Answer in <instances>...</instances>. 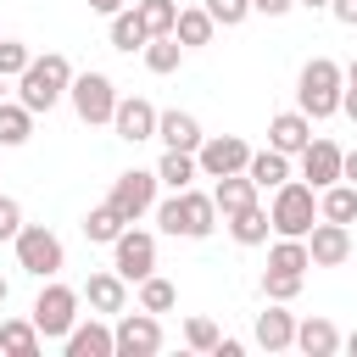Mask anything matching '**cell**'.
<instances>
[{"instance_id":"83f0119b","label":"cell","mask_w":357,"mask_h":357,"mask_svg":"<svg viewBox=\"0 0 357 357\" xmlns=\"http://www.w3.org/2000/svg\"><path fill=\"white\" fill-rule=\"evenodd\" d=\"M123 229H128V223H123V212H117L112 201L89 206V218H84V240H95V245H112V240H117Z\"/></svg>"},{"instance_id":"4dcf8cb0","label":"cell","mask_w":357,"mask_h":357,"mask_svg":"<svg viewBox=\"0 0 357 357\" xmlns=\"http://www.w3.org/2000/svg\"><path fill=\"white\" fill-rule=\"evenodd\" d=\"M33 134V112L22 100H0V145H22Z\"/></svg>"},{"instance_id":"ac0fdd59","label":"cell","mask_w":357,"mask_h":357,"mask_svg":"<svg viewBox=\"0 0 357 357\" xmlns=\"http://www.w3.org/2000/svg\"><path fill=\"white\" fill-rule=\"evenodd\" d=\"M257 346H262V351L296 346V318L284 312V301H268V312H257Z\"/></svg>"},{"instance_id":"d6986e66","label":"cell","mask_w":357,"mask_h":357,"mask_svg":"<svg viewBox=\"0 0 357 357\" xmlns=\"http://www.w3.org/2000/svg\"><path fill=\"white\" fill-rule=\"evenodd\" d=\"M61 351H67V357H117V351H112V329L95 324V318H89V324H73V329L61 335Z\"/></svg>"},{"instance_id":"60d3db41","label":"cell","mask_w":357,"mask_h":357,"mask_svg":"<svg viewBox=\"0 0 357 357\" xmlns=\"http://www.w3.org/2000/svg\"><path fill=\"white\" fill-rule=\"evenodd\" d=\"M296 0H251V11H262V17H284Z\"/></svg>"},{"instance_id":"44dd1931","label":"cell","mask_w":357,"mask_h":357,"mask_svg":"<svg viewBox=\"0 0 357 357\" xmlns=\"http://www.w3.org/2000/svg\"><path fill=\"white\" fill-rule=\"evenodd\" d=\"M296 346H301L307 357H335V351H340V329H335L329 318H301V324H296Z\"/></svg>"},{"instance_id":"d6a6232c","label":"cell","mask_w":357,"mask_h":357,"mask_svg":"<svg viewBox=\"0 0 357 357\" xmlns=\"http://www.w3.org/2000/svg\"><path fill=\"white\" fill-rule=\"evenodd\" d=\"M268 268H284V273H307V268H312V257H307V240H296V234H279V245L268 251Z\"/></svg>"},{"instance_id":"7402d4cb","label":"cell","mask_w":357,"mask_h":357,"mask_svg":"<svg viewBox=\"0 0 357 357\" xmlns=\"http://www.w3.org/2000/svg\"><path fill=\"white\" fill-rule=\"evenodd\" d=\"M318 218H329V223H357V184H346V178L324 184V190H318Z\"/></svg>"},{"instance_id":"8fae6325","label":"cell","mask_w":357,"mask_h":357,"mask_svg":"<svg viewBox=\"0 0 357 357\" xmlns=\"http://www.w3.org/2000/svg\"><path fill=\"white\" fill-rule=\"evenodd\" d=\"M112 268H117L128 284H139L145 273H156V234H145V229H123V234L112 240Z\"/></svg>"},{"instance_id":"ee69618b","label":"cell","mask_w":357,"mask_h":357,"mask_svg":"<svg viewBox=\"0 0 357 357\" xmlns=\"http://www.w3.org/2000/svg\"><path fill=\"white\" fill-rule=\"evenodd\" d=\"M340 178H346V184H357V151H346V156H340Z\"/></svg>"},{"instance_id":"9a60e30c","label":"cell","mask_w":357,"mask_h":357,"mask_svg":"<svg viewBox=\"0 0 357 357\" xmlns=\"http://www.w3.org/2000/svg\"><path fill=\"white\" fill-rule=\"evenodd\" d=\"M78 301H89L95 312H123V307H128V279H123L117 268L89 273V279H84V290H78Z\"/></svg>"},{"instance_id":"bcb514c9","label":"cell","mask_w":357,"mask_h":357,"mask_svg":"<svg viewBox=\"0 0 357 357\" xmlns=\"http://www.w3.org/2000/svg\"><path fill=\"white\" fill-rule=\"evenodd\" d=\"M346 351H351V357H357V329H351V335H346Z\"/></svg>"},{"instance_id":"52a82bcc","label":"cell","mask_w":357,"mask_h":357,"mask_svg":"<svg viewBox=\"0 0 357 357\" xmlns=\"http://www.w3.org/2000/svg\"><path fill=\"white\" fill-rule=\"evenodd\" d=\"M67 100H73V112H78V123H112V106H117V84L106 78V73H73V84H67Z\"/></svg>"},{"instance_id":"2e32d148","label":"cell","mask_w":357,"mask_h":357,"mask_svg":"<svg viewBox=\"0 0 357 357\" xmlns=\"http://www.w3.org/2000/svg\"><path fill=\"white\" fill-rule=\"evenodd\" d=\"M156 139H162L167 151H195L206 134H201V123H195L190 112L173 106V112H156Z\"/></svg>"},{"instance_id":"1f68e13d","label":"cell","mask_w":357,"mask_h":357,"mask_svg":"<svg viewBox=\"0 0 357 357\" xmlns=\"http://www.w3.org/2000/svg\"><path fill=\"white\" fill-rule=\"evenodd\" d=\"M178 61H184V45H178L173 33L145 39V67H151V73H178Z\"/></svg>"},{"instance_id":"e575fe53","label":"cell","mask_w":357,"mask_h":357,"mask_svg":"<svg viewBox=\"0 0 357 357\" xmlns=\"http://www.w3.org/2000/svg\"><path fill=\"white\" fill-rule=\"evenodd\" d=\"M301 279H307V273L268 268V273H262V296H268V301H296V296H301Z\"/></svg>"},{"instance_id":"74e56055","label":"cell","mask_w":357,"mask_h":357,"mask_svg":"<svg viewBox=\"0 0 357 357\" xmlns=\"http://www.w3.org/2000/svg\"><path fill=\"white\" fill-rule=\"evenodd\" d=\"M206 11H212L218 28H240L251 17V0H206Z\"/></svg>"},{"instance_id":"e0dca14e","label":"cell","mask_w":357,"mask_h":357,"mask_svg":"<svg viewBox=\"0 0 357 357\" xmlns=\"http://www.w3.org/2000/svg\"><path fill=\"white\" fill-rule=\"evenodd\" d=\"M307 139H312V117H307V112H279V117L268 123V145L284 151V156H301Z\"/></svg>"},{"instance_id":"277c9868","label":"cell","mask_w":357,"mask_h":357,"mask_svg":"<svg viewBox=\"0 0 357 357\" xmlns=\"http://www.w3.org/2000/svg\"><path fill=\"white\" fill-rule=\"evenodd\" d=\"M268 223H273V234H296V240H307V229L318 223V190H312L307 178H284V184L273 190Z\"/></svg>"},{"instance_id":"f35d334b","label":"cell","mask_w":357,"mask_h":357,"mask_svg":"<svg viewBox=\"0 0 357 357\" xmlns=\"http://www.w3.org/2000/svg\"><path fill=\"white\" fill-rule=\"evenodd\" d=\"M17 229H22V206H17L11 195H0V240H11Z\"/></svg>"},{"instance_id":"7dc6e473","label":"cell","mask_w":357,"mask_h":357,"mask_svg":"<svg viewBox=\"0 0 357 357\" xmlns=\"http://www.w3.org/2000/svg\"><path fill=\"white\" fill-rule=\"evenodd\" d=\"M296 6H307V11H318V6H329V0H296Z\"/></svg>"},{"instance_id":"cb8c5ba5","label":"cell","mask_w":357,"mask_h":357,"mask_svg":"<svg viewBox=\"0 0 357 357\" xmlns=\"http://www.w3.org/2000/svg\"><path fill=\"white\" fill-rule=\"evenodd\" d=\"M212 201H218V218H229V212H240V206L257 201V184H251L245 173H223V178L212 184Z\"/></svg>"},{"instance_id":"3957f363","label":"cell","mask_w":357,"mask_h":357,"mask_svg":"<svg viewBox=\"0 0 357 357\" xmlns=\"http://www.w3.org/2000/svg\"><path fill=\"white\" fill-rule=\"evenodd\" d=\"M340 89H346V73L329 56H312L301 67V78H296V112H307L312 123H324V117L340 112Z\"/></svg>"},{"instance_id":"681fc988","label":"cell","mask_w":357,"mask_h":357,"mask_svg":"<svg viewBox=\"0 0 357 357\" xmlns=\"http://www.w3.org/2000/svg\"><path fill=\"white\" fill-rule=\"evenodd\" d=\"M6 296H11V284H6V279H0V307H6Z\"/></svg>"},{"instance_id":"8992f818","label":"cell","mask_w":357,"mask_h":357,"mask_svg":"<svg viewBox=\"0 0 357 357\" xmlns=\"http://www.w3.org/2000/svg\"><path fill=\"white\" fill-rule=\"evenodd\" d=\"M73 324H78V290L45 279V290L33 296V329H39V340H61Z\"/></svg>"},{"instance_id":"f1b7e54d","label":"cell","mask_w":357,"mask_h":357,"mask_svg":"<svg viewBox=\"0 0 357 357\" xmlns=\"http://www.w3.org/2000/svg\"><path fill=\"white\" fill-rule=\"evenodd\" d=\"M145 22L134 17V6H123V11H112V50H145Z\"/></svg>"},{"instance_id":"603a6c76","label":"cell","mask_w":357,"mask_h":357,"mask_svg":"<svg viewBox=\"0 0 357 357\" xmlns=\"http://www.w3.org/2000/svg\"><path fill=\"white\" fill-rule=\"evenodd\" d=\"M212 33H218V22H212V11H206V6H184V11H178V22H173V39H178L184 50L212 45Z\"/></svg>"},{"instance_id":"4fadbf2b","label":"cell","mask_w":357,"mask_h":357,"mask_svg":"<svg viewBox=\"0 0 357 357\" xmlns=\"http://www.w3.org/2000/svg\"><path fill=\"white\" fill-rule=\"evenodd\" d=\"M307 257H312V268H340V262L351 257V229L318 218V223L307 229Z\"/></svg>"},{"instance_id":"d4e9b609","label":"cell","mask_w":357,"mask_h":357,"mask_svg":"<svg viewBox=\"0 0 357 357\" xmlns=\"http://www.w3.org/2000/svg\"><path fill=\"white\" fill-rule=\"evenodd\" d=\"M268 229H273V223H268V206H257V201L240 206V212H229V234H234V245H262Z\"/></svg>"},{"instance_id":"7a4b0ae2","label":"cell","mask_w":357,"mask_h":357,"mask_svg":"<svg viewBox=\"0 0 357 357\" xmlns=\"http://www.w3.org/2000/svg\"><path fill=\"white\" fill-rule=\"evenodd\" d=\"M162 234H178V240H206L218 229V201L206 190H173L162 206H151Z\"/></svg>"},{"instance_id":"ab89813d","label":"cell","mask_w":357,"mask_h":357,"mask_svg":"<svg viewBox=\"0 0 357 357\" xmlns=\"http://www.w3.org/2000/svg\"><path fill=\"white\" fill-rule=\"evenodd\" d=\"M329 11H335V22L357 28V0H329Z\"/></svg>"},{"instance_id":"30bf717a","label":"cell","mask_w":357,"mask_h":357,"mask_svg":"<svg viewBox=\"0 0 357 357\" xmlns=\"http://www.w3.org/2000/svg\"><path fill=\"white\" fill-rule=\"evenodd\" d=\"M245 162H251V145H245L240 134H212V139H201V145H195V167H201V178L245 173Z\"/></svg>"},{"instance_id":"4316f807","label":"cell","mask_w":357,"mask_h":357,"mask_svg":"<svg viewBox=\"0 0 357 357\" xmlns=\"http://www.w3.org/2000/svg\"><path fill=\"white\" fill-rule=\"evenodd\" d=\"M190 178H201L195 151H162V162H156V184H167V190H190Z\"/></svg>"},{"instance_id":"9c48e42d","label":"cell","mask_w":357,"mask_h":357,"mask_svg":"<svg viewBox=\"0 0 357 357\" xmlns=\"http://www.w3.org/2000/svg\"><path fill=\"white\" fill-rule=\"evenodd\" d=\"M106 201L123 212V223H139V218L156 206V167H151V173H145V167H128V173H117Z\"/></svg>"},{"instance_id":"5bb4252c","label":"cell","mask_w":357,"mask_h":357,"mask_svg":"<svg viewBox=\"0 0 357 357\" xmlns=\"http://www.w3.org/2000/svg\"><path fill=\"white\" fill-rule=\"evenodd\" d=\"M340 156H346V151H340L335 139H307V145H301V178H307L312 190L335 184V178H340Z\"/></svg>"},{"instance_id":"484cf974","label":"cell","mask_w":357,"mask_h":357,"mask_svg":"<svg viewBox=\"0 0 357 357\" xmlns=\"http://www.w3.org/2000/svg\"><path fill=\"white\" fill-rule=\"evenodd\" d=\"M0 351H6V357H39V329H33V318H0Z\"/></svg>"},{"instance_id":"c3c4849f","label":"cell","mask_w":357,"mask_h":357,"mask_svg":"<svg viewBox=\"0 0 357 357\" xmlns=\"http://www.w3.org/2000/svg\"><path fill=\"white\" fill-rule=\"evenodd\" d=\"M346 84H357V61H351V67H346Z\"/></svg>"},{"instance_id":"ffe728a7","label":"cell","mask_w":357,"mask_h":357,"mask_svg":"<svg viewBox=\"0 0 357 357\" xmlns=\"http://www.w3.org/2000/svg\"><path fill=\"white\" fill-rule=\"evenodd\" d=\"M245 178L257 184V190H279L284 178H290V156L284 151H251V162H245Z\"/></svg>"},{"instance_id":"7bdbcfd3","label":"cell","mask_w":357,"mask_h":357,"mask_svg":"<svg viewBox=\"0 0 357 357\" xmlns=\"http://www.w3.org/2000/svg\"><path fill=\"white\" fill-rule=\"evenodd\" d=\"M240 351H245V346H240V340H223V335H218V346H212V357H240Z\"/></svg>"},{"instance_id":"7c38bea8","label":"cell","mask_w":357,"mask_h":357,"mask_svg":"<svg viewBox=\"0 0 357 357\" xmlns=\"http://www.w3.org/2000/svg\"><path fill=\"white\" fill-rule=\"evenodd\" d=\"M112 134L128 139V145L156 139V106H151L145 95H117V106H112Z\"/></svg>"},{"instance_id":"ba28073f","label":"cell","mask_w":357,"mask_h":357,"mask_svg":"<svg viewBox=\"0 0 357 357\" xmlns=\"http://www.w3.org/2000/svg\"><path fill=\"white\" fill-rule=\"evenodd\" d=\"M112 351L117 357H156L162 351V318L156 312H123L117 324H112Z\"/></svg>"},{"instance_id":"d590c367","label":"cell","mask_w":357,"mask_h":357,"mask_svg":"<svg viewBox=\"0 0 357 357\" xmlns=\"http://www.w3.org/2000/svg\"><path fill=\"white\" fill-rule=\"evenodd\" d=\"M184 346L190 351H212L218 346V324L212 318H184Z\"/></svg>"},{"instance_id":"b9f144b4","label":"cell","mask_w":357,"mask_h":357,"mask_svg":"<svg viewBox=\"0 0 357 357\" xmlns=\"http://www.w3.org/2000/svg\"><path fill=\"white\" fill-rule=\"evenodd\" d=\"M340 112L357 123V84H346V89H340Z\"/></svg>"},{"instance_id":"8d00e7d4","label":"cell","mask_w":357,"mask_h":357,"mask_svg":"<svg viewBox=\"0 0 357 357\" xmlns=\"http://www.w3.org/2000/svg\"><path fill=\"white\" fill-rule=\"evenodd\" d=\"M28 61H33V50L22 39H0V78H17Z\"/></svg>"},{"instance_id":"f6af8a7d","label":"cell","mask_w":357,"mask_h":357,"mask_svg":"<svg viewBox=\"0 0 357 357\" xmlns=\"http://www.w3.org/2000/svg\"><path fill=\"white\" fill-rule=\"evenodd\" d=\"M128 0H89V11H100V17H112V11H123Z\"/></svg>"},{"instance_id":"5b68a950","label":"cell","mask_w":357,"mask_h":357,"mask_svg":"<svg viewBox=\"0 0 357 357\" xmlns=\"http://www.w3.org/2000/svg\"><path fill=\"white\" fill-rule=\"evenodd\" d=\"M11 245H17V268L33 273V279H56V273L67 268V251H61V240H56L45 223H22V229L11 234Z\"/></svg>"},{"instance_id":"f907efd6","label":"cell","mask_w":357,"mask_h":357,"mask_svg":"<svg viewBox=\"0 0 357 357\" xmlns=\"http://www.w3.org/2000/svg\"><path fill=\"white\" fill-rule=\"evenodd\" d=\"M0 100H6V78H0Z\"/></svg>"},{"instance_id":"836d02e7","label":"cell","mask_w":357,"mask_h":357,"mask_svg":"<svg viewBox=\"0 0 357 357\" xmlns=\"http://www.w3.org/2000/svg\"><path fill=\"white\" fill-rule=\"evenodd\" d=\"M139 307H145V312H173V307H178V290H173L162 273H145V279H139Z\"/></svg>"},{"instance_id":"f546056e","label":"cell","mask_w":357,"mask_h":357,"mask_svg":"<svg viewBox=\"0 0 357 357\" xmlns=\"http://www.w3.org/2000/svg\"><path fill=\"white\" fill-rule=\"evenodd\" d=\"M134 17L145 22L151 39H156V33H173V22H178V0H134Z\"/></svg>"},{"instance_id":"6da1fadb","label":"cell","mask_w":357,"mask_h":357,"mask_svg":"<svg viewBox=\"0 0 357 357\" xmlns=\"http://www.w3.org/2000/svg\"><path fill=\"white\" fill-rule=\"evenodd\" d=\"M67 84H73V61H67L61 50H45V56H33V61L17 73V100L39 117V112H50V106L67 95Z\"/></svg>"}]
</instances>
